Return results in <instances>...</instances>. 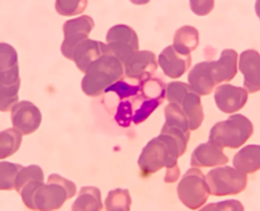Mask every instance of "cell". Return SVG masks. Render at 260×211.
<instances>
[{"instance_id":"1","label":"cell","mask_w":260,"mask_h":211,"mask_svg":"<svg viewBox=\"0 0 260 211\" xmlns=\"http://www.w3.org/2000/svg\"><path fill=\"white\" fill-rule=\"evenodd\" d=\"M178 158L180 150L175 138L167 134H160L156 138H152L139 155L138 166L141 176L146 178L161 170L162 167L172 168L177 166Z\"/></svg>"},{"instance_id":"2","label":"cell","mask_w":260,"mask_h":211,"mask_svg":"<svg viewBox=\"0 0 260 211\" xmlns=\"http://www.w3.org/2000/svg\"><path fill=\"white\" fill-rule=\"evenodd\" d=\"M124 77V66L113 55H103L95 60L81 82L82 92L87 97L96 98L103 96L104 90Z\"/></svg>"},{"instance_id":"3","label":"cell","mask_w":260,"mask_h":211,"mask_svg":"<svg viewBox=\"0 0 260 211\" xmlns=\"http://www.w3.org/2000/svg\"><path fill=\"white\" fill-rule=\"evenodd\" d=\"M252 123L240 113H232L224 122L216 123L210 131L208 141L219 145L221 149H238L252 136Z\"/></svg>"},{"instance_id":"4","label":"cell","mask_w":260,"mask_h":211,"mask_svg":"<svg viewBox=\"0 0 260 211\" xmlns=\"http://www.w3.org/2000/svg\"><path fill=\"white\" fill-rule=\"evenodd\" d=\"M247 175L229 166H217L206 175L210 194L216 197L240 194L247 187Z\"/></svg>"},{"instance_id":"5","label":"cell","mask_w":260,"mask_h":211,"mask_svg":"<svg viewBox=\"0 0 260 211\" xmlns=\"http://www.w3.org/2000/svg\"><path fill=\"white\" fill-rule=\"evenodd\" d=\"M177 194L181 202L190 210H198L210 197V188L198 167H191L178 183Z\"/></svg>"},{"instance_id":"6","label":"cell","mask_w":260,"mask_h":211,"mask_svg":"<svg viewBox=\"0 0 260 211\" xmlns=\"http://www.w3.org/2000/svg\"><path fill=\"white\" fill-rule=\"evenodd\" d=\"M106 43L111 52L124 66L125 63L139 51V41L136 30L127 25H116L107 32Z\"/></svg>"},{"instance_id":"7","label":"cell","mask_w":260,"mask_h":211,"mask_svg":"<svg viewBox=\"0 0 260 211\" xmlns=\"http://www.w3.org/2000/svg\"><path fill=\"white\" fill-rule=\"evenodd\" d=\"M94 20L86 15L65 22L62 26L64 41L61 45V54L64 55V57L72 60L74 47L85 39H89V34L94 29Z\"/></svg>"},{"instance_id":"8","label":"cell","mask_w":260,"mask_h":211,"mask_svg":"<svg viewBox=\"0 0 260 211\" xmlns=\"http://www.w3.org/2000/svg\"><path fill=\"white\" fill-rule=\"evenodd\" d=\"M157 59L152 51H138L124 64V77L133 83H141L155 75Z\"/></svg>"},{"instance_id":"9","label":"cell","mask_w":260,"mask_h":211,"mask_svg":"<svg viewBox=\"0 0 260 211\" xmlns=\"http://www.w3.org/2000/svg\"><path fill=\"white\" fill-rule=\"evenodd\" d=\"M13 128L22 134H31L41 127L42 113L36 104L27 101H21L11 110Z\"/></svg>"},{"instance_id":"10","label":"cell","mask_w":260,"mask_h":211,"mask_svg":"<svg viewBox=\"0 0 260 211\" xmlns=\"http://www.w3.org/2000/svg\"><path fill=\"white\" fill-rule=\"evenodd\" d=\"M68 198V192L65 191L62 185L47 182V184L43 183L36 191L32 198V206L34 210H59Z\"/></svg>"},{"instance_id":"11","label":"cell","mask_w":260,"mask_h":211,"mask_svg":"<svg viewBox=\"0 0 260 211\" xmlns=\"http://www.w3.org/2000/svg\"><path fill=\"white\" fill-rule=\"evenodd\" d=\"M103 55H112L107 43L92 41V39L89 38L82 41L74 47L72 60L76 63V67L81 72L86 73V71L89 69L92 63L103 56Z\"/></svg>"},{"instance_id":"12","label":"cell","mask_w":260,"mask_h":211,"mask_svg":"<svg viewBox=\"0 0 260 211\" xmlns=\"http://www.w3.org/2000/svg\"><path fill=\"white\" fill-rule=\"evenodd\" d=\"M248 93L243 87H237L229 83L219 85L215 89L216 106L224 113H236L247 103Z\"/></svg>"},{"instance_id":"13","label":"cell","mask_w":260,"mask_h":211,"mask_svg":"<svg viewBox=\"0 0 260 211\" xmlns=\"http://www.w3.org/2000/svg\"><path fill=\"white\" fill-rule=\"evenodd\" d=\"M237 68L243 75V89L247 93L260 90V55L255 50H246L238 57Z\"/></svg>"},{"instance_id":"14","label":"cell","mask_w":260,"mask_h":211,"mask_svg":"<svg viewBox=\"0 0 260 211\" xmlns=\"http://www.w3.org/2000/svg\"><path fill=\"white\" fill-rule=\"evenodd\" d=\"M229 162L226 155L219 145L208 141L206 143H201L195 147L191 154V167L198 168H213L217 166H224Z\"/></svg>"},{"instance_id":"15","label":"cell","mask_w":260,"mask_h":211,"mask_svg":"<svg viewBox=\"0 0 260 211\" xmlns=\"http://www.w3.org/2000/svg\"><path fill=\"white\" fill-rule=\"evenodd\" d=\"M157 64L161 67L166 76L171 78H180L191 66V55L178 54L173 46H168L159 55Z\"/></svg>"},{"instance_id":"16","label":"cell","mask_w":260,"mask_h":211,"mask_svg":"<svg viewBox=\"0 0 260 211\" xmlns=\"http://www.w3.org/2000/svg\"><path fill=\"white\" fill-rule=\"evenodd\" d=\"M211 63V76L216 85L228 82L233 80L237 75V63L238 54L236 50H224L220 55V59Z\"/></svg>"},{"instance_id":"17","label":"cell","mask_w":260,"mask_h":211,"mask_svg":"<svg viewBox=\"0 0 260 211\" xmlns=\"http://www.w3.org/2000/svg\"><path fill=\"white\" fill-rule=\"evenodd\" d=\"M139 92H141V83L127 82L126 80L121 78L104 90L103 103L108 111L112 110V106H115L116 110L120 102L134 98L136 96H138Z\"/></svg>"},{"instance_id":"18","label":"cell","mask_w":260,"mask_h":211,"mask_svg":"<svg viewBox=\"0 0 260 211\" xmlns=\"http://www.w3.org/2000/svg\"><path fill=\"white\" fill-rule=\"evenodd\" d=\"M189 86L199 97H207L213 92L216 86L215 81L211 76V63L202 62L195 64L189 72Z\"/></svg>"},{"instance_id":"19","label":"cell","mask_w":260,"mask_h":211,"mask_svg":"<svg viewBox=\"0 0 260 211\" xmlns=\"http://www.w3.org/2000/svg\"><path fill=\"white\" fill-rule=\"evenodd\" d=\"M234 168L245 175L254 173L260 168V146L247 145L237 153L233 158Z\"/></svg>"},{"instance_id":"20","label":"cell","mask_w":260,"mask_h":211,"mask_svg":"<svg viewBox=\"0 0 260 211\" xmlns=\"http://www.w3.org/2000/svg\"><path fill=\"white\" fill-rule=\"evenodd\" d=\"M181 107H182L183 112L186 115L190 131H197L204 120V111L203 106H202L201 97L198 94H195L194 92H190L183 98Z\"/></svg>"},{"instance_id":"21","label":"cell","mask_w":260,"mask_h":211,"mask_svg":"<svg viewBox=\"0 0 260 211\" xmlns=\"http://www.w3.org/2000/svg\"><path fill=\"white\" fill-rule=\"evenodd\" d=\"M199 45V32L194 26H182L177 29L173 38V48L178 54L190 55Z\"/></svg>"},{"instance_id":"22","label":"cell","mask_w":260,"mask_h":211,"mask_svg":"<svg viewBox=\"0 0 260 211\" xmlns=\"http://www.w3.org/2000/svg\"><path fill=\"white\" fill-rule=\"evenodd\" d=\"M103 202H102L101 191L95 187H83L80 189L78 198L72 205V210L85 211V210H102Z\"/></svg>"},{"instance_id":"23","label":"cell","mask_w":260,"mask_h":211,"mask_svg":"<svg viewBox=\"0 0 260 211\" xmlns=\"http://www.w3.org/2000/svg\"><path fill=\"white\" fill-rule=\"evenodd\" d=\"M130 102H132V106H133V124L136 125L147 120L148 116L162 103V101L146 98L141 94L130 99Z\"/></svg>"},{"instance_id":"24","label":"cell","mask_w":260,"mask_h":211,"mask_svg":"<svg viewBox=\"0 0 260 211\" xmlns=\"http://www.w3.org/2000/svg\"><path fill=\"white\" fill-rule=\"evenodd\" d=\"M22 133L16 128H9L0 133V158L6 159L20 149Z\"/></svg>"},{"instance_id":"25","label":"cell","mask_w":260,"mask_h":211,"mask_svg":"<svg viewBox=\"0 0 260 211\" xmlns=\"http://www.w3.org/2000/svg\"><path fill=\"white\" fill-rule=\"evenodd\" d=\"M164 116H166L164 125L171 127V128L180 129L186 134L191 133V131L189 129V122L186 119V115H185L181 106L176 103H169L164 108Z\"/></svg>"},{"instance_id":"26","label":"cell","mask_w":260,"mask_h":211,"mask_svg":"<svg viewBox=\"0 0 260 211\" xmlns=\"http://www.w3.org/2000/svg\"><path fill=\"white\" fill-rule=\"evenodd\" d=\"M107 210L111 211H127L132 206V197L127 189H113L108 193L104 203Z\"/></svg>"},{"instance_id":"27","label":"cell","mask_w":260,"mask_h":211,"mask_svg":"<svg viewBox=\"0 0 260 211\" xmlns=\"http://www.w3.org/2000/svg\"><path fill=\"white\" fill-rule=\"evenodd\" d=\"M166 87L167 83L159 77L152 76L148 80L141 82V92L139 94L146 98L157 99V101H162L166 99Z\"/></svg>"},{"instance_id":"28","label":"cell","mask_w":260,"mask_h":211,"mask_svg":"<svg viewBox=\"0 0 260 211\" xmlns=\"http://www.w3.org/2000/svg\"><path fill=\"white\" fill-rule=\"evenodd\" d=\"M22 170L21 164L2 162L0 163V189L2 191H13L15 189L16 178Z\"/></svg>"},{"instance_id":"29","label":"cell","mask_w":260,"mask_h":211,"mask_svg":"<svg viewBox=\"0 0 260 211\" xmlns=\"http://www.w3.org/2000/svg\"><path fill=\"white\" fill-rule=\"evenodd\" d=\"M192 92L189 83L181 82V81H173V82L167 83L166 87V99L169 103H176L178 106L182 104L183 98Z\"/></svg>"},{"instance_id":"30","label":"cell","mask_w":260,"mask_h":211,"mask_svg":"<svg viewBox=\"0 0 260 211\" xmlns=\"http://www.w3.org/2000/svg\"><path fill=\"white\" fill-rule=\"evenodd\" d=\"M31 180H41V182H45V175H43V171L39 166H32L29 167H22V170L18 173L17 178H16L15 189L20 193L22 191V188L27 184Z\"/></svg>"},{"instance_id":"31","label":"cell","mask_w":260,"mask_h":211,"mask_svg":"<svg viewBox=\"0 0 260 211\" xmlns=\"http://www.w3.org/2000/svg\"><path fill=\"white\" fill-rule=\"evenodd\" d=\"M18 90H20V81L11 86H0V110L7 112L18 103Z\"/></svg>"},{"instance_id":"32","label":"cell","mask_w":260,"mask_h":211,"mask_svg":"<svg viewBox=\"0 0 260 211\" xmlns=\"http://www.w3.org/2000/svg\"><path fill=\"white\" fill-rule=\"evenodd\" d=\"M86 6V0H57L55 9L61 16H78L85 11Z\"/></svg>"},{"instance_id":"33","label":"cell","mask_w":260,"mask_h":211,"mask_svg":"<svg viewBox=\"0 0 260 211\" xmlns=\"http://www.w3.org/2000/svg\"><path fill=\"white\" fill-rule=\"evenodd\" d=\"M115 120L122 128H129L133 124V106L130 99L122 101L117 104L115 110Z\"/></svg>"},{"instance_id":"34","label":"cell","mask_w":260,"mask_h":211,"mask_svg":"<svg viewBox=\"0 0 260 211\" xmlns=\"http://www.w3.org/2000/svg\"><path fill=\"white\" fill-rule=\"evenodd\" d=\"M18 66L17 51L8 43H0V71H9Z\"/></svg>"},{"instance_id":"35","label":"cell","mask_w":260,"mask_h":211,"mask_svg":"<svg viewBox=\"0 0 260 211\" xmlns=\"http://www.w3.org/2000/svg\"><path fill=\"white\" fill-rule=\"evenodd\" d=\"M160 134H167V136H171L172 138H175V141L178 145V150H180V157H182V155L185 154L187 147V142H189L190 140V134L183 133L180 129L171 128V127H167V125H162Z\"/></svg>"},{"instance_id":"36","label":"cell","mask_w":260,"mask_h":211,"mask_svg":"<svg viewBox=\"0 0 260 211\" xmlns=\"http://www.w3.org/2000/svg\"><path fill=\"white\" fill-rule=\"evenodd\" d=\"M45 182H41V180H31V182L27 183L24 188H22V191L20 192L21 198H22V202L25 203L27 208L30 210H34V206H32V198H34V193Z\"/></svg>"},{"instance_id":"37","label":"cell","mask_w":260,"mask_h":211,"mask_svg":"<svg viewBox=\"0 0 260 211\" xmlns=\"http://www.w3.org/2000/svg\"><path fill=\"white\" fill-rule=\"evenodd\" d=\"M202 210L204 211H243L245 207L241 202L236 201V199H229V201H224V202L217 203H210L207 206H202Z\"/></svg>"},{"instance_id":"38","label":"cell","mask_w":260,"mask_h":211,"mask_svg":"<svg viewBox=\"0 0 260 211\" xmlns=\"http://www.w3.org/2000/svg\"><path fill=\"white\" fill-rule=\"evenodd\" d=\"M215 7L213 0H191L190 8L197 16H207Z\"/></svg>"},{"instance_id":"39","label":"cell","mask_w":260,"mask_h":211,"mask_svg":"<svg viewBox=\"0 0 260 211\" xmlns=\"http://www.w3.org/2000/svg\"><path fill=\"white\" fill-rule=\"evenodd\" d=\"M47 182L50 183H57V184L62 185L65 188V191L68 192V197L72 198V197L76 196L77 193V188H76V184L72 182H69L68 178H64L62 176L57 175V173H52V175L48 176Z\"/></svg>"},{"instance_id":"40","label":"cell","mask_w":260,"mask_h":211,"mask_svg":"<svg viewBox=\"0 0 260 211\" xmlns=\"http://www.w3.org/2000/svg\"><path fill=\"white\" fill-rule=\"evenodd\" d=\"M180 178V168L178 164L172 168H167L166 176H164V182L166 183H176Z\"/></svg>"}]
</instances>
